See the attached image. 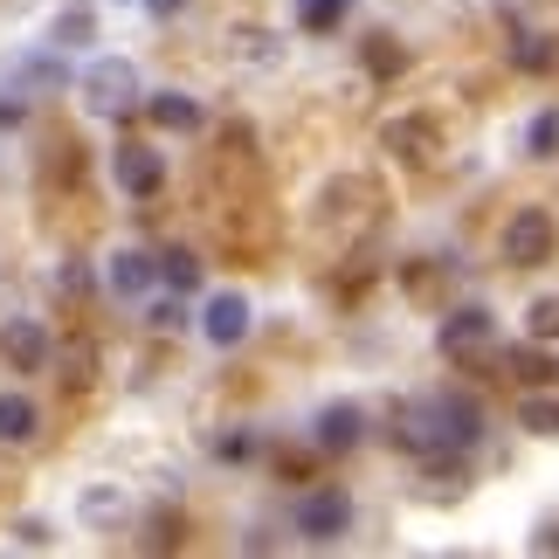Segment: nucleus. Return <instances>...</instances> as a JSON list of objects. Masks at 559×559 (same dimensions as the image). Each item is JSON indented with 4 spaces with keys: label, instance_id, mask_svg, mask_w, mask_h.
Returning a JSON list of instances; mask_svg holds the SVG:
<instances>
[{
    "label": "nucleus",
    "instance_id": "14",
    "mask_svg": "<svg viewBox=\"0 0 559 559\" xmlns=\"http://www.w3.org/2000/svg\"><path fill=\"white\" fill-rule=\"evenodd\" d=\"M525 153L532 159H552L559 153V111H539V118L525 124Z\"/></svg>",
    "mask_w": 559,
    "mask_h": 559
},
{
    "label": "nucleus",
    "instance_id": "6",
    "mask_svg": "<svg viewBox=\"0 0 559 559\" xmlns=\"http://www.w3.org/2000/svg\"><path fill=\"white\" fill-rule=\"evenodd\" d=\"M166 180V159H159V145H118V187L132 193V201H145V193H159Z\"/></svg>",
    "mask_w": 559,
    "mask_h": 559
},
{
    "label": "nucleus",
    "instance_id": "18",
    "mask_svg": "<svg viewBox=\"0 0 559 559\" xmlns=\"http://www.w3.org/2000/svg\"><path fill=\"white\" fill-rule=\"evenodd\" d=\"M532 338H559V297L532 305Z\"/></svg>",
    "mask_w": 559,
    "mask_h": 559
},
{
    "label": "nucleus",
    "instance_id": "10",
    "mask_svg": "<svg viewBox=\"0 0 559 559\" xmlns=\"http://www.w3.org/2000/svg\"><path fill=\"white\" fill-rule=\"evenodd\" d=\"M145 118H153L159 132H201V104H193V97H174V91H159L153 104H145Z\"/></svg>",
    "mask_w": 559,
    "mask_h": 559
},
{
    "label": "nucleus",
    "instance_id": "15",
    "mask_svg": "<svg viewBox=\"0 0 559 559\" xmlns=\"http://www.w3.org/2000/svg\"><path fill=\"white\" fill-rule=\"evenodd\" d=\"M519 421L532 428V436H559V401H552V394H525Z\"/></svg>",
    "mask_w": 559,
    "mask_h": 559
},
{
    "label": "nucleus",
    "instance_id": "12",
    "mask_svg": "<svg viewBox=\"0 0 559 559\" xmlns=\"http://www.w3.org/2000/svg\"><path fill=\"white\" fill-rule=\"evenodd\" d=\"M159 276H166L180 297L201 290V255H193V249H166V255H159Z\"/></svg>",
    "mask_w": 559,
    "mask_h": 559
},
{
    "label": "nucleus",
    "instance_id": "9",
    "mask_svg": "<svg viewBox=\"0 0 559 559\" xmlns=\"http://www.w3.org/2000/svg\"><path fill=\"white\" fill-rule=\"evenodd\" d=\"M35 436H41L35 401H28V394H0V442L21 449V442H35Z\"/></svg>",
    "mask_w": 559,
    "mask_h": 559
},
{
    "label": "nucleus",
    "instance_id": "4",
    "mask_svg": "<svg viewBox=\"0 0 559 559\" xmlns=\"http://www.w3.org/2000/svg\"><path fill=\"white\" fill-rule=\"evenodd\" d=\"M0 367L41 373V367H49V332H41L35 318H8V325H0Z\"/></svg>",
    "mask_w": 559,
    "mask_h": 559
},
{
    "label": "nucleus",
    "instance_id": "13",
    "mask_svg": "<svg viewBox=\"0 0 559 559\" xmlns=\"http://www.w3.org/2000/svg\"><path fill=\"white\" fill-rule=\"evenodd\" d=\"M353 0H297V21H305V35H332L338 21H346Z\"/></svg>",
    "mask_w": 559,
    "mask_h": 559
},
{
    "label": "nucleus",
    "instance_id": "8",
    "mask_svg": "<svg viewBox=\"0 0 559 559\" xmlns=\"http://www.w3.org/2000/svg\"><path fill=\"white\" fill-rule=\"evenodd\" d=\"M159 284V255H145V249H118L111 255V290L118 297H145Z\"/></svg>",
    "mask_w": 559,
    "mask_h": 559
},
{
    "label": "nucleus",
    "instance_id": "16",
    "mask_svg": "<svg viewBox=\"0 0 559 559\" xmlns=\"http://www.w3.org/2000/svg\"><path fill=\"white\" fill-rule=\"evenodd\" d=\"M511 56H519L525 70H552V56H559V49H552V35H532V28H525L519 41H511Z\"/></svg>",
    "mask_w": 559,
    "mask_h": 559
},
{
    "label": "nucleus",
    "instance_id": "7",
    "mask_svg": "<svg viewBox=\"0 0 559 559\" xmlns=\"http://www.w3.org/2000/svg\"><path fill=\"white\" fill-rule=\"evenodd\" d=\"M490 332H498V318H490L484 305H463V311H449V325H442V353L463 359V353L490 346Z\"/></svg>",
    "mask_w": 559,
    "mask_h": 559
},
{
    "label": "nucleus",
    "instance_id": "5",
    "mask_svg": "<svg viewBox=\"0 0 559 559\" xmlns=\"http://www.w3.org/2000/svg\"><path fill=\"white\" fill-rule=\"evenodd\" d=\"M201 332H207V346H242L249 338V297L242 290H222V297H207V311H201Z\"/></svg>",
    "mask_w": 559,
    "mask_h": 559
},
{
    "label": "nucleus",
    "instance_id": "3",
    "mask_svg": "<svg viewBox=\"0 0 559 559\" xmlns=\"http://www.w3.org/2000/svg\"><path fill=\"white\" fill-rule=\"evenodd\" d=\"M297 532H305V539H318V546H325V539H338V532H353V498H346V490H311V498L305 504H297Z\"/></svg>",
    "mask_w": 559,
    "mask_h": 559
},
{
    "label": "nucleus",
    "instance_id": "2",
    "mask_svg": "<svg viewBox=\"0 0 559 559\" xmlns=\"http://www.w3.org/2000/svg\"><path fill=\"white\" fill-rule=\"evenodd\" d=\"M552 249H559V228H552L546 207H519V214L504 222V263L539 270V263H552Z\"/></svg>",
    "mask_w": 559,
    "mask_h": 559
},
{
    "label": "nucleus",
    "instance_id": "11",
    "mask_svg": "<svg viewBox=\"0 0 559 559\" xmlns=\"http://www.w3.org/2000/svg\"><path fill=\"white\" fill-rule=\"evenodd\" d=\"M359 436H367V421H359V407H325V415H318V449H353Z\"/></svg>",
    "mask_w": 559,
    "mask_h": 559
},
{
    "label": "nucleus",
    "instance_id": "17",
    "mask_svg": "<svg viewBox=\"0 0 559 559\" xmlns=\"http://www.w3.org/2000/svg\"><path fill=\"white\" fill-rule=\"evenodd\" d=\"M91 35H97V21H91V8H70V14L56 21V41H91Z\"/></svg>",
    "mask_w": 559,
    "mask_h": 559
},
{
    "label": "nucleus",
    "instance_id": "20",
    "mask_svg": "<svg viewBox=\"0 0 559 559\" xmlns=\"http://www.w3.org/2000/svg\"><path fill=\"white\" fill-rule=\"evenodd\" d=\"M145 8H153V14H174V8H180V0H145Z\"/></svg>",
    "mask_w": 559,
    "mask_h": 559
},
{
    "label": "nucleus",
    "instance_id": "19",
    "mask_svg": "<svg viewBox=\"0 0 559 559\" xmlns=\"http://www.w3.org/2000/svg\"><path fill=\"white\" fill-rule=\"evenodd\" d=\"M532 546H546V552H559V525H546V532H539V539H532Z\"/></svg>",
    "mask_w": 559,
    "mask_h": 559
},
{
    "label": "nucleus",
    "instance_id": "1",
    "mask_svg": "<svg viewBox=\"0 0 559 559\" xmlns=\"http://www.w3.org/2000/svg\"><path fill=\"white\" fill-rule=\"evenodd\" d=\"M76 91H83V111L91 118H132L139 111V70L124 56H97Z\"/></svg>",
    "mask_w": 559,
    "mask_h": 559
}]
</instances>
